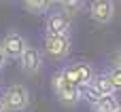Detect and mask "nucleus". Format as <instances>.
<instances>
[{"instance_id": "4468645a", "label": "nucleus", "mask_w": 121, "mask_h": 112, "mask_svg": "<svg viewBox=\"0 0 121 112\" xmlns=\"http://www.w3.org/2000/svg\"><path fill=\"white\" fill-rule=\"evenodd\" d=\"M104 74L111 78V83H113L115 91H121V68H119V66H111Z\"/></svg>"}, {"instance_id": "0eeeda50", "label": "nucleus", "mask_w": 121, "mask_h": 112, "mask_svg": "<svg viewBox=\"0 0 121 112\" xmlns=\"http://www.w3.org/2000/svg\"><path fill=\"white\" fill-rule=\"evenodd\" d=\"M70 30H72V23H70V17L64 11L62 13H51L47 17L45 34H64V36H70Z\"/></svg>"}, {"instance_id": "dca6fc26", "label": "nucleus", "mask_w": 121, "mask_h": 112, "mask_svg": "<svg viewBox=\"0 0 121 112\" xmlns=\"http://www.w3.org/2000/svg\"><path fill=\"white\" fill-rule=\"evenodd\" d=\"M113 66H119V68H121V49L113 55Z\"/></svg>"}, {"instance_id": "f03ea898", "label": "nucleus", "mask_w": 121, "mask_h": 112, "mask_svg": "<svg viewBox=\"0 0 121 112\" xmlns=\"http://www.w3.org/2000/svg\"><path fill=\"white\" fill-rule=\"evenodd\" d=\"M43 44H45V53L53 61H64L70 55V49H72L70 36H64V34H45Z\"/></svg>"}, {"instance_id": "1a4fd4ad", "label": "nucleus", "mask_w": 121, "mask_h": 112, "mask_svg": "<svg viewBox=\"0 0 121 112\" xmlns=\"http://www.w3.org/2000/svg\"><path fill=\"white\" fill-rule=\"evenodd\" d=\"M79 95H81V102H87L91 108L100 102V97H102V93L91 85V83H87V85H81L79 87Z\"/></svg>"}, {"instance_id": "39448f33", "label": "nucleus", "mask_w": 121, "mask_h": 112, "mask_svg": "<svg viewBox=\"0 0 121 112\" xmlns=\"http://www.w3.org/2000/svg\"><path fill=\"white\" fill-rule=\"evenodd\" d=\"M0 44H2V49H4V53H6L9 59H19L21 53L28 49V40H26L19 32H15V30L6 32Z\"/></svg>"}, {"instance_id": "2eb2a0df", "label": "nucleus", "mask_w": 121, "mask_h": 112, "mask_svg": "<svg viewBox=\"0 0 121 112\" xmlns=\"http://www.w3.org/2000/svg\"><path fill=\"white\" fill-rule=\"evenodd\" d=\"M6 59H9V57H6V53H4V49H2V44H0V70L6 66Z\"/></svg>"}, {"instance_id": "f3484780", "label": "nucleus", "mask_w": 121, "mask_h": 112, "mask_svg": "<svg viewBox=\"0 0 121 112\" xmlns=\"http://www.w3.org/2000/svg\"><path fill=\"white\" fill-rule=\"evenodd\" d=\"M0 112H9V108L4 106V102H2V100H0Z\"/></svg>"}, {"instance_id": "f257e3e1", "label": "nucleus", "mask_w": 121, "mask_h": 112, "mask_svg": "<svg viewBox=\"0 0 121 112\" xmlns=\"http://www.w3.org/2000/svg\"><path fill=\"white\" fill-rule=\"evenodd\" d=\"M51 85H53L55 97H57L64 106H74V104H79V102H81L79 85H74V83L64 74V70H60V72H55V74H53Z\"/></svg>"}, {"instance_id": "20e7f679", "label": "nucleus", "mask_w": 121, "mask_h": 112, "mask_svg": "<svg viewBox=\"0 0 121 112\" xmlns=\"http://www.w3.org/2000/svg\"><path fill=\"white\" fill-rule=\"evenodd\" d=\"M62 70H64V74H66L74 85H79V87L91 83L94 76H96L94 66L87 64V61H77V64H70V66H66V68H62Z\"/></svg>"}, {"instance_id": "a211bd4d", "label": "nucleus", "mask_w": 121, "mask_h": 112, "mask_svg": "<svg viewBox=\"0 0 121 112\" xmlns=\"http://www.w3.org/2000/svg\"><path fill=\"white\" fill-rule=\"evenodd\" d=\"M53 2H55V4H62V0H53Z\"/></svg>"}, {"instance_id": "ddd939ff", "label": "nucleus", "mask_w": 121, "mask_h": 112, "mask_svg": "<svg viewBox=\"0 0 121 112\" xmlns=\"http://www.w3.org/2000/svg\"><path fill=\"white\" fill-rule=\"evenodd\" d=\"M62 11L68 17H77L79 13H83V8L87 6V0H62Z\"/></svg>"}, {"instance_id": "9d476101", "label": "nucleus", "mask_w": 121, "mask_h": 112, "mask_svg": "<svg viewBox=\"0 0 121 112\" xmlns=\"http://www.w3.org/2000/svg\"><path fill=\"white\" fill-rule=\"evenodd\" d=\"M119 108L121 106H119V100L115 97V93H113V95H102L100 102L94 106L96 112H117Z\"/></svg>"}, {"instance_id": "6e6552de", "label": "nucleus", "mask_w": 121, "mask_h": 112, "mask_svg": "<svg viewBox=\"0 0 121 112\" xmlns=\"http://www.w3.org/2000/svg\"><path fill=\"white\" fill-rule=\"evenodd\" d=\"M89 15L98 23H111L115 17V2L113 0H94L89 4Z\"/></svg>"}, {"instance_id": "7ed1b4c3", "label": "nucleus", "mask_w": 121, "mask_h": 112, "mask_svg": "<svg viewBox=\"0 0 121 112\" xmlns=\"http://www.w3.org/2000/svg\"><path fill=\"white\" fill-rule=\"evenodd\" d=\"M2 102L9 108V112H21L30 106V91H28V87H23L19 83L9 85L2 95Z\"/></svg>"}, {"instance_id": "f8f14e48", "label": "nucleus", "mask_w": 121, "mask_h": 112, "mask_svg": "<svg viewBox=\"0 0 121 112\" xmlns=\"http://www.w3.org/2000/svg\"><path fill=\"white\" fill-rule=\"evenodd\" d=\"M53 4H55L53 0H23L26 11H30V13H34V15H43V13H47Z\"/></svg>"}, {"instance_id": "9b49d317", "label": "nucleus", "mask_w": 121, "mask_h": 112, "mask_svg": "<svg viewBox=\"0 0 121 112\" xmlns=\"http://www.w3.org/2000/svg\"><path fill=\"white\" fill-rule=\"evenodd\" d=\"M91 85H94L102 95H113V93H117L115 87H113V83H111V78H108L106 74H96L94 80H91Z\"/></svg>"}, {"instance_id": "423d86ee", "label": "nucleus", "mask_w": 121, "mask_h": 112, "mask_svg": "<svg viewBox=\"0 0 121 112\" xmlns=\"http://www.w3.org/2000/svg\"><path fill=\"white\" fill-rule=\"evenodd\" d=\"M19 64H21V72H26L28 76H34V74H38L40 72V68H43V53L36 49V47H30L28 44V49L21 53V57H19Z\"/></svg>"}, {"instance_id": "6ab92c4d", "label": "nucleus", "mask_w": 121, "mask_h": 112, "mask_svg": "<svg viewBox=\"0 0 121 112\" xmlns=\"http://www.w3.org/2000/svg\"><path fill=\"white\" fill-rule=\"evenodd\" d=\"M117 112H121V108H119V110H117Z\"/></svg>"}]
</instances>
